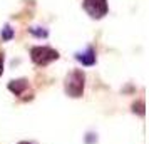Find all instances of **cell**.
I'll return each instance as SVG.
<instances>
[{
	"label": "cell",
	"mask_w": 149,
	"mask_h": 144,
	"mask_svg": "<svg viewBox=\"0 0 149 144\" xmlns=\"http://www.w3.org/2000/svg\"><path fill=\"white\" fill-rule=\"evenodd\" d=\"M84 81L86 76L82 70H72L67 77H65V92L70 97H81L84 92Z\"/></svg>",
	"instance_id": "cell-1"
},
{
	"label": "cell",
	"mask_w": 149,
	"mask_h": 144,
	"mask_svg": "<svg viewBox=\"0 0 149 144\" xmlns=\"http://www.w3.org/2000/svg\"><path fill=\"white\" fill-rule=\"evenodd\" d=\"M30 57L37 65H47L59 59V52L50 47H34L30 50Z\"/></svg>",
	"instance_id": "cell-2"
},
{
	"label": "cell",
	"mask_w": 149,
	"mask_h": 144,
	"mask_svg": "<svg viewBox=\"0 0 149 144\" xmlns=\"http://www.w3.org/2000/svg\"><path fill=\"white\" fill-rule=\"evenodd\" d=\"M84 8L91 17L101 19L107 14V0H84Z\"/></svg>",
	"instance_id": "cell-3"
},
{
	"label": "cell",
	"mask_w": 149,
	"mask_h": 144,
	"mask_svg": "<svg viewBox=\"0 0 149 144\" xmlns=\"http://www.w3.org/2000/svg\"><path fill=\"white\" fill-rule=\"evenodd\" d=\"M75 59L81 62L82 65H92L95 62V52L91 47H87L84 52H79V54L75 55Z\"/></svg>",
	"instance_id": "cell-4"
},
{
	"label": "cell",
	"mask_w": 149,
	"mask_h": 144,
	"mask_svg": "<svg viewBox=\"0 0 149 144\" xmlns=\"http://www.w3.org/2000/svg\"><path fill=\"white\" fill-rule=\"evenodd\" d=\"M8 89L14 92L15 96H20L22 90L27 89V81L25 79H19V81H12V82L8 84Z\"/></svg>",
	"instance_id": "cell-5"
},
{
	"label": "cell",
	"mask_w": 149,
	"mask_h": 144,
	"mask_svg": "<svg viewBox=\"0 0 149 144\" xmlns=\"http://www.w3.org/2000/svg\"><path fill=\"white\" fill-rule=\"evenodd\" d=\"M12 37H14V30L8 27V25H5V27L2 29V39L3 40H10Z\"/></svg>",
	"instance_id": "cell-6"
},
{
	"label": "cell",
	"mask_w": 149,
	"mask_h": 144,
	"mask_svg": "<svg viewBox=\"0 0 149 144\" xmlns=\"http://www.w3.org/2000/svg\"><path fill=\"white\" fill-rule=\"evenodd\" d=\"M30 32L37 37H47V30H35V29H30Z\"/></svg>",
	"instance_id": "cell-7"
},
{
	"label": "cell",
	"mask_w": 149,
	"mask_h": 144,
	"mask_svg": "<svg viewBox=\"0 0 149 144\" xmlns=\"http://www.w3.org/2000/svg\"><path fill=\"white\" fill-rule=\"evenodd\" d=\"M2 72H3V57L0 55V76H2Z\"/></svg>",
	"instance_id": "cell-8"
},
{
	"label": "cell",
	"mask_w": 149,
	"mask_h": 144,
	"mask_svg": "<svg viewBox=\"0 0 149 144\" xmlns=\"http://www.w3.org/2000/svg\"><path fill=\"white\" fill-rule=\"evenodd\" d=\"M19 144H32V143H25V141H24V143H19Z\"/></svg>",
	"instance_id": "cell-9"
}]
</instances>
